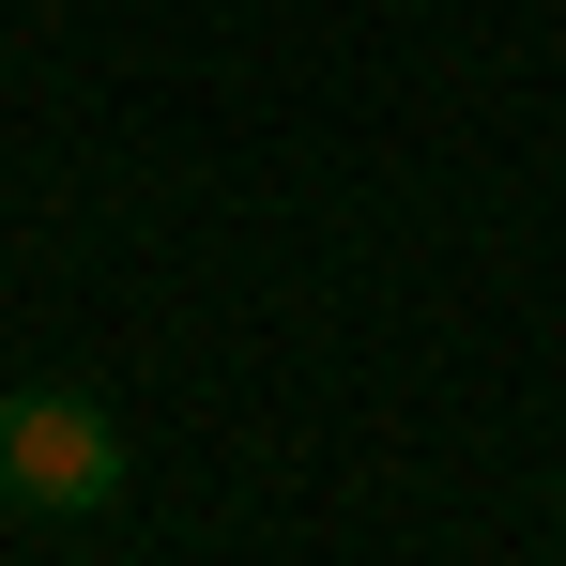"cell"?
<instances>
[{
    "instance_id": "cell-1",
    "label": "cell",
    "mask_w": 566,
    "mask_h": 566,
    "mask_svg": "<svg viewBox=\"0 0 566 566\" xmlns=\"http://www.w3.org/2000/svg\"><path fill=\"white\" fill-rule=\"evenodd\" d=\"M123 413H107L93 382H15L0 398V505L15 521H107L123 505Z\"/></svg>"
}]
</instances>
